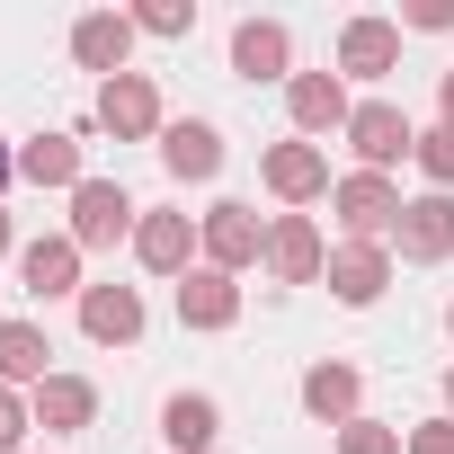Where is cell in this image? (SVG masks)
<instances>
[{"label": "cell", "mask_w": 454, "mask_h": 454, "mask_svg": "<svg viewBox=\"0 0 454 454\" xmlns=\"http://www.w3.org/2000/svg\"><path fill=\"white\" fill-rule=\"evenodd\" d=\"M401 205H410V196H401L392 178H374V169H348V178L330 187V214L348 223V241H383V250H392V232H401Z\"/></svg>", "instance_id": "obj_2"}, {"label": "cell", "mask_w": 454, "mask_h": 454, "mask_svg": "<svg viewBox=\"0 0 454 454\" xmlns=\"http://www.w3.org/2000/svg\"><path fill=\"white\" fill-rule=\"evenodd\" d=\"M10 178H19V152H10V143H0V187H10Z\"/></svg>", "instance_id": "obj_31"}, {"label": "cell", "mask_w": 454, "mask_h": 454, "mask_svg": "<svg viewBox=\"0 0 454 454\" xmlns=\"http://www.w3.org/2000/svg\"><path fill=\"white\" fill-rule=\"evenodd\" d=\"M286 116H294V134L312 143V134H348L356 98H348L339 72H294V81H286Z\"/></svg>", "instance_id": "obj_8"}, {"label": "cell", "mask_w": 454, "mask_h": 454, "mask_svg": "<svg viewBox=\"0 0 454 454\" xmlns=\"http://www.w3.org/2000/svg\"><path fill=\"white\" fill-rule=\"evenodd\" d=\"M19 286H27L36 303L90 294V286H81V241H72V232H45V241H27V250H19Z\"/></svg>", "instance_id": "obj_11"}, {"label": "cell", "mask_w": 454, "mask_h": 454, "mask_svg": "<svg viewBox=\"0 0 454 454\" xmlns=\"http://www.w3.org/2000/svg\"><path fill=\"white\" fill-rule=\"evenodd\" d=\"M10 250H19V241H10V214H0V259H10Z\"/></svg>", "instance_id": "obj_32"}, {"label": "cell", "mask_w": 454, "mask_h": 454, "mask_svg": "<svg viewBox=\"0 0 454 454\" xmlns=\"http://www.w3.org/2000/svg\"><path fill=\"white\" fill-rule=\"evenodd\" d=\"M348 152H356V169L392 178V160H410V152H419V125H410L392 98H356V116H348Z\"/></svg>", "instance_id": "obj_4"}, {"label": "cell", "mask_w": 454, "mask_h": 454, "mask_svg": "<svg viewBox=\"0 0 454 454\" xmlns=\"http://www.w3.org/2000/svg\"><path fill=\"white\" fill-rule=\"evenodd\" d=\"M356 401H365V374H356V365H339V356L303 365V410H312L321 427H348V419H365Z\"/></svg>", "instance_id": "obj_19"}, {"label": "cell", "mask_w": 454, "mask_h": 454, "mask_svg": "<svg viewBox=\"0 0 454 454\" xmlns=\"http://www.w3.org/2000/svg\"><path fill=\"white\" fill-rule=\"evenodd\" d=\"M410 160H419V169H427V187H436V196H454V134H445V125H427V134H419V152H410Z\"/></svg>", "instance_id": "obj_25"}, {"label": "cell", "mask_w": 454, "mask_h": 454, "mask_svg": "<svg viewBox=\"0 0 454 454\" xmlns=\"http://www.w3.org/2000/svg\"><path fill=\"white\" fill-rule=\"evenodd\" d=\"M321 277H330V294H339L348 312H365V303H383V286H392V250H383V241H339Z\"/></svg>", "instance_id": "obj_12"}, {"label": "cell", "mask_w": 454, "mask_h": 454, "mask_svg": "<svg viewBox=\"0 0 454 454\" xmlns=\"http://www.w3.org/2000/svg\"><path fill=\"white\" fill-rule=\"evenodd\" d=\"M178 321H187V330H232V321H241V286L196 259V268L178 277Z\"/></svg>", "instance_id": "obj_18"}, {"label": "cell", "mask_w": 454, "mask_h": 454, "mask_svg": "<svg viewBox=\"0 0 454 454\" xmlns=\"http://www.w3.org/2000/svg\"><path fill=\"white\" fill-rule=\"evenodd\" d=\"M401 72V19H348L339 27V81H392Z\"/></svg>", "instance_id": "obj_10"}, {"label": "cell", "mask_w": 454, "mask_h": 454, "mask_svg": "<svg viewBox=\"0 0 454 454\" xmlns=\"http://www.w3.org/2000/svg\"><path fill=\"white\" fill-rule=\"evenodd\" d=\"M72 63L98 72V81L134 72V19H125V10H90V19H72Z\"/></svg>", "instance_id": "obj_9"}, {"label": "cell", "mask_w": 454, "mask_h": 454, "mask_svg": "<svg viewBox=\"0 0 454 454\" xmlns=\"http://www.w3.org/2000/svg\"><path fill=\"white\" fill-rule=\"evenodd\" d=\"M196 250H205V268H223V277H241V268H259L268 259V223L250 214V205H205L196 214Z\"/></svg>", "instance_id": "obj_1"}, {"label": "cell", "mask_w": 454, "mask_h": 454, "mask_svg": "<svg viewBox=\"0 0 454 454\" xmlns=\"http://www.w3.org/2000/svg\"><path fill=\"white\" fill-rule=\"evenodd\" d=\"M160 436H169V454H214L223 401H214V392H169V401H160Z\"/></svg>", "instance_id": "obj_21"}, {"label": "cell", "mask_w": 454, "mask_h": 454, "mask_svg": "<svg viewBox=\"0 0 454 454\" xmlns=\"http://www.w3.org/2000/svg\"><path fill=\"white\" fill-rule=\"evenodd\" d=\"M401 454H454V419H419L401 436Z\"/></svg>", "instance_id": "obj_28"}, {"label": "cell", "mask_w": 454, "mask_h": 454, "mask_svg": "<svg viewBox=\"0 0 454 454\" xmlns=\"http://www.w3.org/2000/svg\"><path fill=\"white\" fill-rule=\"evenodd\" d=\"M321 268H330L321 223H312V214H277V223H268V277H277V286H321Z\"/></svg>", "instance_id": "obj_7"}, {"label": "cell", "mask_w": 454, "mask_h": 454, "mask_svg": "<svg viewBox=\"0 0 454 454\" xmlns=\"http://www.w3.org/2000/svg\"><path fill=\"white\" fill-rule=\"evenodd\" d=\"M19 178L27 187H81L90 169H81V134H36V143H19Z\"/></svg>", "instance_id": "obj_22"}, {"label": "cell", "mask_w": 454, "mask_h": 454, "mask_svg": "<svg viewBox=\"0 0 454 454\" xmlns=\"http://www.w3.org/2000/svg\"><path fill=\"white\" fill-rule=\"evenodd\" d=\"M232 72H241V81H294V36H286V19H241V27H232Z\"/></svg>", "instance_id": "obj_15"}, {"label": "cell", "mask_w": 454, "mask_h": 454, "mask_svg": "<svg viewBox=\"0 0 454 454\" xmlns=\"http://www.w3.org/2000/svg\"><path fill=\"white\" fill-rule=\"evenodd\" d=\"M445 339H454V303H445Z\"/></svg>", "instance_id": "obj_34"}, {"label": "cell", "mask_w": 454, "mask_h": 454, "mask_svg": "<svg viewBox=\"0 0 454 454\" xmlns=\"http://www.w3.org/2000/svg\"><path fill=\"white\" fill-rule=\"evenodd\" d=\"M401 27H419V36H445V27H454V0H419V10H401Z\"/></svg>", "instance_id": "obj_29"}, {"label": "cell", "mask_w": 454, "mask_h": 454, "mask_svg": "<svg viewBox=\"0 0 454 454\" xmlns=\"http://www.w3.org/2000/svg\"><path fill=\"white\" fill-rule=\"evenodd\" d=\"M27 410H36L45 436H81V427L98 419V383H90V374H45V383L27 392Z\"/></svg>", "instance_id": "obj_17"}, {"label": "cell", "mask_w": 454, "mask_h": 454, "mask_svg": "<svg viewBox=\"0 0 454 454\" xmlns=\"http://www.w3.org/2000/svg\"><path fill=\"white\" fill-rule=\"evenodd\" d=\"M259 178H268V196H277V205H321V196L339 187V178H330V152H321V143H303V134H294V143H277V152L259 160Z\"/></svg>", "instance_id": "obj_6"}, {"label": "cell", "mask_w": 454, "mask_h": 454, "mask_svg": "<svg viewBox=\"0 0 454 454\" xmlns=\"http://www.w3.org/2000/svg\"><path fill=\"white\" fill-rule=\"evenodd\" d=\"M436 107H445V134H454V72L436 81Z\"/></svg>", "instance_id": "obj_30"}, {"label": "cell", "mask_w": 454, "mask_h": 454, "mask_svg": "<svg viewBox=\"0 0 454 454\" xmlns=\"http://www.w3.org/2000/svg\"><path fill=\"white\" fill-rule=\"evenodd\" d=\"M134 36H187L196 27V0H143V10H125Z\"/></svg>", "instance_id": "obj_24"}, {"label": "cell", "mask_w": 454, "mask_h": 454, "mask_svg": "<svg viewBox=\"0 0 454 454\" xmlns=\"http://www.w3.org/2000/svg\"><path fill=\"white\" fill-rule=\"evenodd\" d=\"M134 259H143L152 277H187V268H196V223L169 214V205H143V223H134Z\"/></svg>", "instance_id": "obj_13"}, {"label": "cell", "mask_w": 454, "mask_h": 454, "mask_svg": "<svg viewBox=\"0 0 454 454\" xmlns=\"http://www.w3.org/2000/svg\"><path fill=\"white\" fill-rule=\"evenodd\" d=\"M45 356H54V339H45L36 321H0V383H10V392H36V383L54 374Z\"/></svg>", "instance_id": "obj_23"}, {"label": "cell", "mask_w": 454, "mask_h": 454, "mask_svg": "<svg viewBox=\"0 0 454 454\" xmlns=\"http://www.w3.org/2000/svg\"><path fill=\"white\" fill-rule=\"evenodd\" d=\"M445 419H454V365H445Z\"/></svg>", "instance_id": "obj_33"}, {"label": "cell", "mask_w": 454, "mask_h": 454, "mask_svg": "<svg viewBox=\"0 0 454 454\" xmlns=\"http://www.w3.org/2000/svg\"><path fill=\"white\" fill-rule=\"evenodd\" d=\"M134 223H143V205H134L116 178H81V187H72V241H81V259L134 241Z\"/></svg>", "instance_id": "obj_3"}, {"label": "cell", "mask_w": 454, "mask_h": 454, "mask_svg": "<svg viewBox=\"0 0 454 454\" xmlns=\"http://www.w3.org/2000/svg\"><path fill=\"white\" fill-rule=\"evenodd\" d=\"M81 330H90L98 348H134V339H143V294H134V286H90V294H81Z\"/></svg>", "instance_id": "obj_20"}, {"label": "cell", "mask_w": 454, "mask_h": 454, "mask_svg": "<svg viewBox=\"0 0 454 454\" xmlns=\"http://www.w3.org/2000/svg\"><path fill=\"white\" fill-rule=\"evenodd\" d=\"M339 454H401V427H383V419H348V427H339Z\"/></svg>", "instance_id": "obj_26"}, {"label": "cell", "mask_w": 454, "mask_h": 454, "mask_svg": "<svg viewBox=\"0 0 454 454\" xmlns=\"http://www.w3.org/2000/svg\"><path fill=\"white\" fill-rule=\"evenodd\" d=\"M27 427H36L27 392H10V383H0V454H27Z\"/></svg>", "instance_id": "obj_27"}, {"label": "cell", "mask_w": 454, "mask_h": 454, "mask_svg": "<svg viewBox=\"0 0 454 454\" xmlns=\"http://www.w3.org/2000/svg\"><path fill=\"white\" fill-rule=\"evenodd\" d=\"M98 125L116 134V143H152L169 116H160V90H152V72H116V81H98Z\"/></svg>", "instance_id": "obj_5"}, {"label": "cell", "mask_w": 454, "mask_h": 454, "mask_svg": "<svg viewBox=\"0 0 454 454\" xmlns=\"http://www.w3.org/2000/svg\"><path fill=\"white\" fill-rule=\"evenodd\" d=\"M392 250L401 259H419V268H436V259H454V196H410L401 205V232H392Z\"/></svg>", "instance_id": "obj_14"}, {"label": "cell", "mask_w": 454, "mask_h": 454, "mask_svg": "<svg viewBox=\"0 0 454 454\" xmlns=\"http://www.w3.org/2000/svg\"><path fill=\"white\" fill-rule=\"evenodd\" d=\"M160 169H169L178 187H205V178L223 169V134H214L205 116H178V125H160Z\"/></svg>", "instance_id": "obj_16"}]
</instances>
